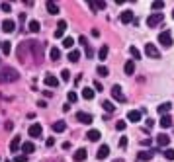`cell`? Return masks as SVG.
<instances>
[{
  "label": "cell",
  "instance_id": "5",
  "mask_svg": "<svg viewBox=\"0 0 174 162\" xmlns=\"http://www.w3.org/2000/svg\"><path fill=\"white\" fill-rule=\"evenodd\" d=\"M112 96H114V100H115V102H125V96H123L121 86H119V84H115V86L112 88Z\"/></svg>",
  "mask_w": 174,
  "mask_h": 162
},
{
  "label": "cell",
  "instance_id": "40",
  "mask_svg": "<svg viewBox=\"0 0 174 162\" xmlns=\"http://www.w3.org/2000/svg\"><path fill=\"white\" fill-rule=\"evenodd\" d=\"M14 160H16V162H27V156H26V154H18Z\"/></svg>",
  "mask_w": 174,
  "mask_h": 162
},
{
  "label": "cell",
  "instance_id": "30",
  "mask_svg": "<svg viewBox=\"0 0 174 162\" xmlns=\"http://www.w3.org/2000/svg\"><path fill=\"white\" fill-rule=\"evenodd\" d=\"M2 53H4V55H10V53H12V45H10V41H4V43H2Z\"/></svg>",
  "mask_w": 174,
  "mask_h": 162
},
{
  "label": "cell",
  "instance_id": "32",
  "mask_svg": "<svg viewBox=\"0 0 174 162\" xmlns=\"http://www.w3.org/2000/svg\"><path fill=\"white\" fill-rule=\"evenodd\" d=\"M72 45H75V39H72V37H65V39H63V47L70 49Z\"/></svg>",
  "mask_w": 174,
  "mask_h": 162
},
{
  "label": "cell",
  "instance_id": "50",
  "mask_svg": "<svg viewBox=\"0 0 174 162\" xmlns=\"http://www.w3.org/2000/svg\"><path fill=\"white\" fill-rule=\"evenodd\" d=\"M0 47H2V43H0Z\"/></svg>",
  "mask_w": 174,
  "mask_h": 162
},
{
  "label": "cell",
  "instance_id": "23",
  "mask_svg": "<svg viewBox=\"0 0 174 162\" xmlns=\"http://www.w3.org/2000/svg\"><path fill=\"white\" fill-rule=\"evenodd\" d=\"M39 27H41V26H39V21H37V20H31L30 24H27V29H30L31 33H37V31H39Z\"/></svg>",
  "mask_w": 174,
  "mask_h": 162
},
{
  "label": "cell",
  "instance_id": "18",
  "mask_svg": "<svg viewBox=\"0 0 174 162\" xmlns=\"http://www.w3.org/2000/svg\"><path fill=\"white\" fill-rule=\"evenodd\" d=\"M49 59H51V61H59V59H61L59 47H51V51H49Z\"/></svg>",
  "mask_w": 174,
  "mask_h": 162
},
{
  "label": "cell",
  "instance_id": "33",
  "mask_svg": "<svg viewBox=\"0 0 174 162\" xmlns=\"http://www.w3.org/2000/svg\"><path fill=\"white\" fill-rule=\"evenodd\" d=\"M129 53H131L133 59H141V51L137 49V47H129Z\"/></svg>",
  "mask_w": 174,
  "mask_h": 162
},
{
  "label": "cell",
  "instance_id": "20",
  "mask_svg": "<svg viewBox=\"0 0 174 162\" xmlns=\"http://www.w3.org/2000/svg\"><path fill=\"white\" fill-rule=\"evenodd\" d=\"M123 70H125V74L131 76L133 72H135V61H127V63H125V67H123Z\"/></svg>",
  "mask_w": 174,
  "mask_h": 162
},
{
  "label": "cell",
  "instance_id": "29",
  "mask_svg": "<svg viewBox=\"0 0 174 162\" xmlns=\"http://www.w3.org/2000/svg\"><path fill=\"white\" fill-rule=\"evenodd\" d=\"M78 59H80V53H78V51H70L69 53V61L70 63H78Z\"/></svg>",
  "mask_w": 174,
  "mask_h": 162
},
{
  "label": "cell",
  "instance_id": "47",
  "mask_svg": "<svg viewBox=\"0 0 174 162\" xmlns=\"http://www.w3.org/2000/svg\"><path fill=\"white\" fill-rule=\"evenodd\" d=\"M78 43H80V45H86V37H84V35H82L80 39H78Z\"/></svg>",
  "mask_w": 174,
  "mask_h": 162
},
{
  "label": "cell",
  "instance_id": "9",
  "mask_svg": "<svg viewBox=\"0 0 174 162\" xmlns=\"http://www.w3.org/2000/svg\"><path fill=\"white\" fill-rule=\"evenodd\" d=\"M157 145H158V146H168V145H170V137L166 135V133L157 135Z\"/></svg>",
  "mask_w": 174,
  "mask_h": 162
},
{
  "label": "cell",
  "instance_id": "3",
  "mask_svg": "<svg viewBox=\"0 0 174 162\" xmlns=\"http://www.w3.org/2000/svg\"><path fill=\"white\" fill-rule=\"evenodd\" d=\"M162 20H164V16L157 12V14H153V16L147 20V26H149V27H155V26H158V24H162Z\"/></svg>",
  "mask_w": 174,
  "mask_h": 162
},
{
  "label": "cell",
  "instance_id": "21",
  "mask_svg": "<svg viewBox=\"0 0 174 162\" xmlns=\"http://www.w3.org/2000/svg\"><path fill=\"white\" fill-rule=\"evenodd\" d=\"M22 150H24V154L27 156V154H31L35 150V145L33 143H24V145H22Z\"/></svg>",
  "mask_w": 174,
  "mask_h": 162
},
{
  "label": "cell",
  "instance_id": "46",
  "mask_svg": "<svg viewBox=\"0 0 174 162\" xmlns=\"http://www.w3.org/2000/svg\"><path fill=\"white\" fill-rule=\"evenodd\" d=\"M153 125H155V121H153V119H147V127H145V129L149 131V127H153Z\"/></svg>",
  "mask_w": 174,
  "mask_h": 162
},
{
  "label": "cell",
  "instance_id": "49",
  "mask_svg": "<svg viewBox=\"0 0 174 162\" xmlns=\"http://www.w3.org/2000/svg\"><path fill=\"white\" fill-rule=\"evenodd\" d=\"M172 20H174V10H172Z\"/></svg>",
  "mask_w": 174,
  "mask_h": 162
},
{
  "label": "cell",
  "instance_id": "48",
  "mask_svg": "<svg viewBox=\"0 0 174 162\" xmlns=\"http://www.w3.org/2000/svg\"><path fill=\"white\" fill-rule=\"evenodd\" d=\"M112 162H125L123 158H115V160H112Z\"/></svg>",
  "mask_w": 174,
  "mask_h": 162
},
{
  "label": "cell",
  "instance_id": "39",
  "mask_svg": "<svg viewBox=\"0 0 174 162\" xmlns=\"http://www.w3.org/2000/svg\"><path fill=\"white\" fill-rule=\"evenodd\" d=\"M67 96H69V104H72V102H76V98H78V96H76V92H75V90H72V92H69Z\"/></svg>",
  "mask_w": 174,
  "mask_h": 162
},
{
  "label": "cell",
  "instance_id": "45",
  "mask_svg": "<svg viewBox=\"0 0 174 162\" xmlns=\"http://www.w3.org/2000/svg\"><path fill=\"white\" fill-rule=\"evenodd\" d=\"M45 145H47V146H53V145H55V139H53V137H49L47 141H45Z\"/></svg>",
  "mask_w": 174,
  "mask_h": 162
},
{
  "label": "cell",
  "instance_id": "19",
  "mask_svg": "<svg viewBox=\"0 0 174 162\" xmlns=\"http://www.w3.org/2000/svg\"><path fill=\"white\" fill-rule=\"evenodd\" d=\"M65 129H67V123H65V121H55L53 123V131H55V133H63Z\"/></svg>",
  "mask_w": 174,
  "mask_h": 162
},
{
  "label": "cell",
  "instance_id": "38",
  "mask_svg": "<svg viewBox=\"0 0 174 162\" xmlns=\"http://www.w3.org/2000/svg\"><path fill=\"white\" fill-rule=\"evenodd\" d=\"M98 74L100 76H108V69L104 67V64H100V67H98Z\"/></svg>",
  "mask_w": 174,
  "mask_h": 162
},
{
  "label": "cell",
  "instance_id": "8",
  "mask_svg": "<svg viewBox=\"0 0 174 162\" xmlns=\"http://www.w3.org/2000/svg\"><path fill=\"white\" fill-rule=\"evenodd\" d=\"M76 119L80 121V123H84V125H90V123H92V115L86 113V112H78V113H76Z\"/></svg>",
  "mask_w": 174,
  "mask_h": 162
},
{
  "label": "cell",
  "instance_id": "31",
  "mask_svg": "<svg viewBox=\"0 0 174 162\" xmlns=\"http://www.w3.org/2000/svg\"><path fill=\"white\" fill-rule=\"evenodd\" d=\"M102 106H104V109H106V112H108V113H112V112H115V107H114V104H112V102H110V100H106V102H104V104H102Z\"/></svg>",
  "mask_w": 174,
  "mask_h": 162
},
{
  "label": "cell",
  "instance_id": "37",
  "mask_svg": "<svg viewBox=\"0 0 174 162\" xmlns=\"http://www.w3.org/2000/svg\"><path fill=\"white\" fill-rule=\"evenodd\" d=\"M161 8H164V2H162V0H157V2H153V10H161Z\"/></svg>",
  "mask_w": 174,
  "mask_h": 162
},
{
  "label": "cell",
  "instance_id": "35",
  "mask_svg": "<svg viewBox=\"0 0 174 162\" xmlns=\"http://www.w3.org/2000/svg\"><path fill=\"white\" fill-rule=\"evenodd\" d=\"M127 143H129V141H127V137H121L119 141H118V145H119V149H127Z\"/></svg>",
  "mask_w": 174,
  "mask_h": 162
},
{
  "label": "cell",
  "instance_id": "10",
  "mask_svg": "<svg viewBox=\"0 0 174 162\" xmlns=\"http://www.w3.org/2000/svg\"><path fill=\"white\" fill-rule=\"evenodd\" d=\"M2 29L6 33H12L14 29H16V21H14V20H4L2 21Z\"/></svg>",
  "mask_w": 174,
  "mask_h": 162
},
{
  "label": "cell",
  "instance_id": "6",
  "mask_svg": "<svg viewBox=\"0 0 174 162\" xmlns=\"http://www.w3.org/2000/svg\"><path fill=\"white\" fill-rule=\"evenodd\" d=\"M41 125L39 123H33V125H30V129H27V133H30V137L31 139H37V137H41Z\"/></svg>",
  "mask_w": 174,
  "mask_h": 162
},
{
  "label": "cell",
  "instance_id": "26",
  "mask_svg": "<svg viewBox=\"0 0 174 162\" xmlns=\"http://www.w3.org/2000/svg\"><path fill=\"white\" fill-rule=\"evenodd\" d=\"M86 137H88V141H100V131H96V129H90Z\"/></svg>",
  "mask_w": 174,
  "mask_h": 162
},
{
  "label": "cell",
  "instance_id": "36",
  "mask_svg": "<svg viewBox=\"0 0 174 162\" xmlns=\"http://www.w3.org/2000/svg\"><path fill=\"white\" fill-rule=\"evenodd\" d=\"M164 156L168 158V160H174V149H166L164 150Z\"/></svg>",
  "mask_w": 174,
  "mask_h": 162
},
{
  "label": "cell",
  "instance_id": "2",
  "mask_svg": "<svg viewBox=\"0 0 174 162\" xmlns=\"http://www.w3.org/2000/svg\"><path fill=\"white\" fill-rule=\"evenodd\" d=\"M158 43H161L162 47H172L174 39H172L170 31H162V33H158Z\"/></svg>",
  "mask_w": 174,
  "mask_h": 162
},
{
  "label": "cell",
  "instance_id": "15",
  "mask_svg": "<svg viewBox=\"0 0 174 162\" xmlns=\"http://www.w3.org/2000/svg\"><path fill=\"white\" fill-rule=\"evenodd\" d=\"M20 143H22V139H20V135H16L10 141V152H16L18 149H20Z\"/></svg>",
  "mask_w": 174,
  "mask_h": 162
},
{
  "label": "cell",
  "instance_id": "14",
  "mask_svg": "<svg viewBox=\"0 0 174 162\" xmlns=\"http://www.w3.org/2000/svg\"><path fill=\"white\" fill-rule=\"evenodd\" d=\"M90 8H92V12H94V10H104V8H106V2H104V0H92V2H90Z\"/></svg>",
  "mask_w": 174,
  "mask_h": 162
},
{
  "label": "cell",
  "instance_id": "17",
  "mask_svg": "<svg viewBox=\"0 0 174 162\" xmlns=\"http://www.w3.org/2000/svg\"><path fill=\"white\" fill-rule=\"evenodd\" d=\"M161 127H162V129L172 127V117H170V115H162V117H161Z\"/></svg>",
  "mask_w": 174,
  "mask_h": 162
},
{
  "label": "cell",
  "instance_id": "44",
  "mask_svg": "<svg viewBox=\"0 0 174 162\" xmlns=\"http://www.w3.org/2000/svg\"><path fill=\"white\" fill-rule=\"evenodd\" d=\"M86 57H88V59H92V57H94V51H92L90 47H86Z\"/></svg>",
  "mask_w": 174,
  "mask_h": 162
},
{
  "label": "cell",
  "instance_id": "1",
  "mask_svg": "<svg viewBox=\"0 0 174 162\" xmlns=\"http://www.w3.org/2000/svg\"><path fill=\"white\" fill-rule=\"evenodd\" d=\"M20 78V72L12 67H2L0 69V82L6 84V82H16Z\"/></svg>",
  "mask_w": 174,
  "mask_h": 162
},
{
  "label": "cell",
  "instance_id": "7",
  "mask_svg": "<svg viewBox=\"0 0 174 162\" xmlns=\"http://www.w3.org/2000/svg\"><path fill=\"white\" fill-rule=\"evenodd\" d=\"M141 117H143L141 112H137V109H131V112L127 113V121H131V123H139V121H141Z\"/></svg>",
  "mask_w": 174,
  "mask_h": 162
},
{
  "label": "cell",
  "instance_id": "42",
  "mask_svg": "<svg viewBox=\"0 0 174 162\" xmlns=\"http://www.w3.org/2000/svg\"><path fill=\"white\" fill-rule=\"evenodd\" d=\"M61 78H63V80H69V78H70V72H69L67 69H65V70L61 72Z\"/></svg>",
  "mask_w": 174,
  "mask_h": 162
},
{
  "label": "cell",
  "instance_id": "25",
  "mask_svg": "<svg viewBox=\"0 0 174 162\" xmlns=\"http://www.w3.org/2000/svg\"><path fill=\"white\" fill-rule=\"evenodd\" d=\"M108 53H110V49H108V45H102L98 51V57H100V61H106L108 59Z\"/></svg>",
  "mask_w": 174,
  "mask_h": 162
},
{
  "label": "cell",
  "instance_id": "4",
  "mask_svg": "<svg viewBox=\"0 0 174 162\" xmlns=\"http://www.w3.org/2000/svg\"><path fill=\"white\" fill-rule=\"evenodd\" d=\"M145 53H147V57H151V59H158V57H161L158 49L153 45V43H147V45H145Z\"/></svg>",
  "mask_w": 174,
  "mask_h": 162
},
{
  "label": "cell",
  "instance_id": "24",
  "mask_svg": "<svg viewBox=\"0 0 174 162\" xmlns=\"http://www.w3.org/2000/svg\"><path fill=\"white\" fill-rule=\"evenodd\" d=\"M75 160H76V162L86 160V149H78V150L75 152Z\"/></svg>",
  "mask_w": 174,
  "mask_h": 162
},
{
  "label": "cell",
  "instance_id": "13",
  "mask_svg": "<svg viewBox=\"0 0 174 162\" xmlns=\"http://www.w3.org/2000/svg\"><path fill=\"white\" fill-rule=\"evenodd\" d=\"M170 109H172V104H170V102H164V104H161V106L157 107V112L161 113V115H168Z\"/></svg>",
  "mask_w": 174,
  "mask_h": 162
},
{
  "label": "cell",
  "instance_id": "28",
  "mask_svg": "<svg viewBox=\"0 0 174 162\" xmlns=\"http://www.w3.org/2000/svg\"><path fill=\"white\" fill-rule=\"evenodd\" d=\"M94 96H96V94H94V90H92V88H88V86L82 90V98H84V100H92Z\"/></svg>",
  "mask_w": 174,
  "mask_h": 162
},
{
  "label": "cell",
  "instance_id": "11",
  "mask_svg": "<svg viewBox=\"0 0 174 162\" xmlns=\"http://www.w3.org/2000/svg\"><path fill=\"white\" fill-rule=\"evenodd\" d=\"M108 154H110V146H108V145H102V146L98 149L96 158H98V160H104V158H108Z\"/></svg>",
  "mask_w": 174,
  "mask_h": 162
},
{
  "label": "cell",
  "instance_id": "12",
  "mask_svg": "<svg viewBox=\"0 0 174 162\" xmlns=\"http://www.w3.org/2000/svg\"><path fill=\"white\" fill-rule=\"evenodd\" d=\"M119 20H121V24H133V12L131 10H125L119 16Z\"/></svg>",
  "mask_w": 174,
  "mask_h": 162
},
{
  "label": "cell",
  "instance_id": "27",
  "mask_svg": "<svg viewBox=\"0 0 174 162\" xmlns=\"http://www.w3.org/2000/svg\"><path fill=\"white\" fill-rule=\"evenodd\" d=\"M137 158H139V160H151V158H153V152H151V150H141L139 154H137Z\"/></svg>",
  "mask_w": 174,
  "mask_h": 162
},
{
  "label": "cell",
  "instance_id": "22",
  "mask_svg": "<svg viewBox=\"0 0 174 162\" xmlns=\"http://www.w3.org/2000/svg\"><path fill=\"white\" fill-rule=\"evenodd\" d=\"M45 84L51 86V88H55V86H59V80H57L53 74H47V76H45Z\"/></svg>",
  "mask_w": 174,
  "mask_h": 162
},
{
  "label": "cell",
  "instance_id": "34",
  "mask_svg": "<svg viewBox=\"0 0 174 162\" xmlns=\"http://www.w3.org/2000/svg\"><path fill=\"white\" fill-rule=\"evenodd\" d=\"M125 127H127V121H123V119H119L118 123H115V129H118V131H123Z\"/></svg>",
  "mask_w": 174,
  "mask_h": 162
},
{
  "label": "cell",
  "instance_id": "16",
  "mask_svg": "<svg viewBox=\"0 0 174 162\" xmlns=\"http://www.w3.org/2000/svg\"><path fill=\"white\" fill-rule=\"evenodd\" d=\"M45 6H47V12H49V14H53V16H57V14H59V6H57L53 0H49Z\"/></svg>",
  "mask_w": 174,
  "mask_h": 162
},
{
  "label": "cell",
  "instance_id": "43",
  "mask_svg": "<svg viewBox=\"0 0 174 162\" xmlns=\"http://www.w3.org/2000/svg\"><path fill=\"white\" fill-rule=\"evenodd\" d=\"M0 8H2V10H4V12H10V10H12V6H10V4H8V2H4V4H2V6H0Z\"/></svg>",
  "mask_w": 174,
  "mask_h": 162
},
{
  "label": "cell",
  "instance_id": "41",
  "mask_svg": "<svg viewBox=\"0 0 174 162\" xmlns=\"http://www.w3.org/2000/svg\"><path fill=\"white\" fill-rule=\"evenodd\" d=\"M57 29H59V31H65V29H67V21H59V26H57Z\"/></svg>",
  "mask_w": 174,
  "mask_h": 162
}]
</instances>
